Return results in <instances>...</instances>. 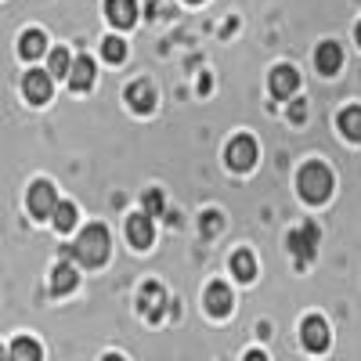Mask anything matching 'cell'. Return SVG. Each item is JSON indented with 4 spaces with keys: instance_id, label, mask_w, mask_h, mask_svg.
<instances>
[{
    "instance_id": "cell-19",
    "label": "cell",
    "mask_w": 361,
    "mask_h": 361,
    "mask_svg": "<svg viewBox=\"0 0 361 361\" xmlns=\"http://www.w3.org/2000/svg\"><path fill=\"white\" fill-rule=\"evenodd\" d=\"M336 123H340V134H343V137H350V141H361V109H357V105L343 109Z\"/></svg>"
},
{
    "instance_id": "cell-6",
    "label": "cell",
    "mask_w": 361,
    "mask_h": 361,
    "mask_svg": "<svg viewBox=\"0 0 361 361\" xmlns=\"http://www.w3.org/2000/svg\"><path fill=\"white\" fill-rule=\"evenodd\" d=\"M22 94L29 105H47L51 102V73L44 69H29L22 80Z\"/></svg>"
},
{
    "instance_id": "cell-14",
    "label": "cell",
    "mask_w": 361,
    "mask_h": 361,
    "mask_svg": "<svg viewBox=\"0 0 361 361\" xmlns=\"http://www.w3.org/2000/svg\"><path fill=\"white\" fill-rule=\"evenodd\" d=\"M127 238H130L137 250H148V246H152V238H156L152 217H148V214H134V217L127 221Z\"/></svg>"
},
{
    "instance_id": "cell-16",
    "label": "cell",
    "mask_w": 361,
    "mask_h": 361,
    "mask_svg": "<svg viewBox=\"0 0 361 361\" xmlns=\"http://www.w3.org/2000/svg\"><path fill=\"white\" fill-rule=\"evenodd\" d=\"M76 282H80V275H76V267L69 264V257H66L62 264H54V271H51V293H54V296L73 293Z\"/></svg>"
},
{
    "instance_id": "cell-8",
    "label": "cell",
    "mask_w": 361,
    "mask_h": 361,
    "mask_svg": "<svg viewBox=\"0 0 361 361\" xmlns=\"http://www.w3.org/2000/svg\"><path fill=\"white\" fill-rule=\"evenodd\" d=\"M231 307H235V296H231V289L224 282H214V286L206 289V311L214 314V318H228Z\"/></svg>"
},
{
    "instance_id": "cell-24",
    "label": "cell",
    "mask_w": 361,
    "mask_h": 361,
    "mask_svg": "<svg viewBox=\"0 0 361 361\" xmlns=\"http://www.w3.org/2000/svg\"><path fill=\"white\" fill-rule=\"evenodd\" d=\"M69 62H73L69 51H66V47H54V51H51V69H47V73H51V76H66V73H69Z\"/></svg>"
},
{
    "instance_id": "cell-23",
    "label": "cell",
    "mask_w": 361,
    "mask_h": 361,
    "mask_svg": "<svg viewBox=\"0 0 361 361\" xmlns=\"http://www.w3.org/2000/svg\"><path fill=\"white\" fill-rule=\"evenodd\" d=\"M40 354H44V350H40V343H33V340H25V336L11 343V357H29V361H37Z\"/></svg>"
},
{
    "instance_id": "cell-13",
    "label": "cell",
    "mask_w": 361,
    "mask_h": 361,
    "mask_svg": "<svg viewBox=\"0 0 361 361\" xmlns=\"http://www.w3.org/2000/svg\"><path fill=\"white\" fill-rule=\"evenodd\" d=\"M66 80H69L73 90H90V87H94V62H90L87 54H80L76 62H69Z\"/></svg>"
},
{
    "instance_id": "cell-21",
    "label": "cell",
    "mask_w": 361,
    "mask_h": 361,
    "mask_svg": "<svg viewBox=\"0 0 361 361\" xmlns=\"http://www.w3.org/2000/svg\"><path fill=\"white\" fill-rule=\"evenodd\" d=\"M141 214H148V217H163V192L159 188H148L145 195H141Z\"/></svg>"
},
{
    "instance_id": "cell-4",
    "label": "cell",
    "mask_w": 361,
    "mask_h": 361,
    "mask_svg": "<svg viewBox=\"0 0 361 361\" xmlns=\"http://www.w3.org/2000/svg\"><path fill=\"white\" fill-rule=\"evenodd\" d=\"M289 253L296 264H311L318 253V224H304L300 231H289Z\"/></svg>"
},
{
    "instance_id": "cell-1",
    "label": "cell",
    "mask_w": 361,
    "mask_h": 361,
    "mask_svg": "<svg viewBox=\"0 0 361 361\" xmlns=\"http://www.w3.org/2000/svg\"><path fill=\"white\" fill-rule=\"evenodd\" d=\"M109 231L102 224H90L87 231H80V238L69 246V260H80L83 267H102L109 260Z\"/></svg>"
},
{
    "instance_id": "cell-9",
    "label": "cell",
    "mask_w": 361,
    "mask_h": 361,
    "mask_svg": "<svg viewBox=\"0 0 361 361\" xmlns=\"http://www.w3.org/2000/svg\"><path fill=\"white\" fill-rule=\"evenodd\" d=\"M300 87V73L293 66H275L271 69V94L275 98H293Z\"/></svg>"
},
{
    "instance_id": "cell-10",
    "label": "cell",
    "mask_w": 361,
    "mask_h": 361,
    "mask_svg": "<svg viewBox=\"0 0 361 361\" xmlns=\"http://www.w3.org/2000/svg\"><path fill=\"white\" fill-rule=\"evenodd\" d=\"M314 66H318V73H322V76L340 73V66H343V47H340V44H333V40L318 44V51H314Z\"/></svg>"
},
{
    "instance_id": "cell-27",
    "label": "cell",
    "mask_w": 361,
    "mask_h": 361,
    "mask_svg": "<svg viewBox=\"0 0 361 361\" xmlns=\"http://www.w3.org/2000/svg\"><path fill=\"white\" fill-rule=\"evenodd\" d=\"M354 37H357V44H361V22H357V29H354Z\"/></svg>"
},
{
    "instance_id": "cell-25",
    "label": "cell",
    "mask_w": 361,
    "mask_h": 361,
    "mask_svg": "<svg viewBox=\"0 0 361 361\" xmlns=\"http://www.w3.org/2000/svg\"><path fill=\"white\" fill-rule=\"evenodd\" d=\"M202 231H206V235H217V231H221V214H214V209H209V214L202 217Z\"/></svg>"
},
{
    "instance_id": "cell-7",
    "label": "cell",
    "mask_w": 361,
    "mask_h": 361,
    "mask_svg": "<svg viewBox=\"0 0 361 361\" xmlns=\"http://www.w3.org/2000/svg\"><path fill=\"white\" fill-rule=\"evenodd\" d=\"M300 340H304V347L311 354H322L329 347V325H325V318H318V314L304 318V325H300Z\"/></svg>"
},
{
    "instance_id": "cell-3",
    "label": "cell",
    "mask_w": 361,
    "mask_h": 361,
    "mask_svg": "<svg viewBox=\"0 0 361 361\" xmlns=\"http://www.w3.org/2000/svg\"><path fill=\"white\" fill-rule=\"evenodd\" d=\"M224 163L231 166V170H238V173H246V170H253V163H257V141L253 137H235L228 148H224Z\"/></svg>"
},
{
    "instance_id": "cell-22",
    "label": "cell",
    "mask_w": 361,
    "mask_h": 361,
    "mask_svg": "<svg viewBox=\"0 0 361 361\" xmlns=\"http://www.w3.org/2000/svg\"><path fill=\"white\" fill-rule=\"evenodd\" d=\"M102 54H105V62H112V66H119L127 58V44L119 40V37H109L105 44H102Z\"/></svg>"
},
{
    "instance_id": "cell-20",
    "label": "cell",
    "mask_w": 361,
    "mask_h": 361,
    "mask_svg": "<svg viewBox=\"0 0 361 361\" xmlns=\"http://www.w3.org/2000/svg\"><path fill=\"white\" fill-rule=\"evenodd\" d=\"M51 221H54L58 231H73V224H76V206H73V202H54Z\"/></svg>"
},
{
    "instance_id": "cell-11",
    "label": "cell",
    "mask_w": 361,
    "mask_h": 361,
    "mask_svg": "<svg viewBox=\"0 0 361 361\" xmlns=\"http://www.w3.org/2000/svg\"><path fill=\"white\" fill-rule=\"evenodd\" d=\"M127 102H130V109H134L137 116H148V112L156 109V90H152V83L134 80V83L127 87Z\"/></svg>"
},
{
    "instance_id": "cell-18",
    "label": "cell",
    "mask_w": 361,
    "mask_h": 361,
    "mask_svg": "<svg viewBox=\"0 0 361 361\" xmlns=\"http://www.w3.org/2000/svg\"><path fill=\"white\" fill-rule=\"evenodd\" d=\"M231 275H235L238 282H253V275H257V260H253L250 250H238V253L231 257Z\"/></svg>"
},
{
    "instance_id": "cell-15",
    "label": "cell",
    "mask_w": 361,
    "mask_h": 361,
    "mask_svg": "<svg viewBox=\"0 0 361 361\" xmlns=\"http://www.w3.org/2000/svg\"><path fill=\"white\" fill-rule=\"evenodd\" d=\"M163 307H166V293H163V286L148 282V286L141 289V314L156 322V318H163Z\"/></svg>"
},
{
    "instance_id": "cell-12",
    "label": "cell",
    "mask_w": 361,
    "mask_h": 361,
    "mask_svg": "<svg viewBox=\"0 0 361 361\" xmlns=\"http://www.w3.org/2000/svg\"><path fill=\"white\" fill-rule=\"evenodd\" d=\"M105 18L116 29H130L137 22V4L134 0H105Z\"/></svg>"
},
{
    "instance_id": "cell-17",
    "label": "cell",
    "mask_w": 361,
    "mask_h": 361,
    "mask_svg": "<svg viewBox=\"0 0 361 361\" xmlns=\"http://www.w3.org/2000/svg\"><path fill=\"white\" fill-rule=\"evenodd\" d=\"M47 51V37L40 33V29H25L22 40H18V54L25 58V62H33V58H40Z\"/></svg>"
},
{
    "instance_id": "cell-28",
    "label": "cell",
    "mask_w": 361,
    "mask_h": 361,
    "mask_svg": "<svg viewBox=\"0 0 361 361\" xmlns=\"http://www.w3.org/2000/svg\"><path fill=\"white\" fill-rule=\"evenodd\" d=\"M192 4H199V0H192Z\"/></svg>"
},
{
    "instance_id": "cell-26",
    "label": "cell",
    "mask_w": 361,
    "mask_h": 361,
    "mask_svg": "<svg viewBox=\"0 0 361 361\" xmlns=\"http://www.w3.org/2000/svg\"><path fill=\"white\" fill-rule=\"evenodd\" d=\"M289 116H293V123H304V116H307V105H304V102H293Z\"/></svg>"
},
{
    "instance_id": "cell-5",
    "label": "cell",
    "mask_w": 361,
    "mask_h": 361,
    "mask_svg": "<svg viewBox=\"0 0 361 361\" xmlns=\"http://www.w3.org/2000/svg\"><path fill=\"white\" fill-rule=\"evenodd\" d=\"M25 202H29V214H33L37 221H44V217H51V209H54V202H58V192H54L51 180H37V185L29 188Z\"/></svg>"
},
{
    "instance_id": "cell-2",
    "label": "cell",
    "mask_w": 361,
    "mask_h": 361,
    "mask_svg": "<svg viewBox=\"0 0 361 361\" xmlns=\"http://www.w3.org/2000/svg\"><path fill=\"white\" fill-rule=\"evenodd\" d=\"M296 188H300V195H304V202H311V206L325 202L329 195H333V170H329L325 163H307L296 177Z\"/></svg>"
}]
</instances>
